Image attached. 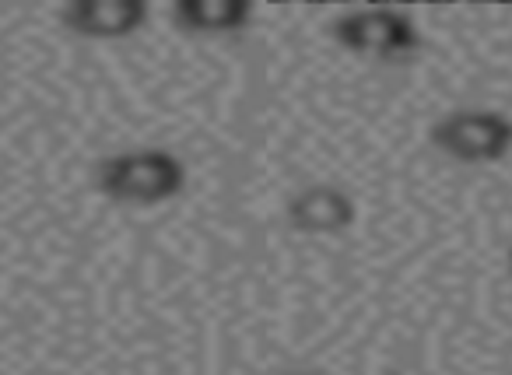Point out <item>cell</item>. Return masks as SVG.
Here are the masks:
<instances>
[{"instance_id": "1", "label": "cell", "mask_w": 512, "mask_h": 375, "mask_svg": "<svg viewBox=\"0 0 512 375\" xmlns=\"http://www.w3.org/2000/svg\"><path fill=\"white\" fill-rule=\"evenodd\" d=\"M95 183L116 204L130 207H158L179 197L186 186V165L172 151L144 148V151H123L99 165Z\"/></svg>"}, {"instance_id": "2", "label": "cell", "mask_w": 512, "mask_h": 375, "mask_svg": "<svg viewBox=\"0 0 512 375\" xmlns=\"http://www.w3.org/2000/svg\"><path fill=\"white\" fill-rule=\"evenodd\" d=\"M330 36L341 50L355 57L397 60L421 50V32L407 11L397 8H358L330 25Z\"/></svg>"}, {"instance_id": "3", "label": "cell", "mask_w": 512, "mask_h": 375, "mask_svg": "<svg viewBox=\"0 0 512 375\" xmlns=\"http://www.w3.org/2000/svg\"><path fill=\"white\" fill-rule=\"evenodd\" d=\"M432 144L467 165L502 162L512 151V120L495 109H460L435 123Z\"/></svg>"}, {"instance_id": "4", "label": "cell", "mask_w": 512, "mask_h": 375, "mask_svg": "<svg viewBox=\"0 0 512 375\" xmlns=\"http://www.w3.org/2000/svg\"><path fill=\"white\" fill-rule=\"evenodd\" d=\"M60 22L81 39H127L148 22L144 0H71Z\"/></svg>"}, {"instance_id": "5", "label": "cell", "mask_w": 512, "mask_h": 375, "mask_svg": "<svg viewBox=\"0 0 512 375\" xmlns=\"http://www.w3.org/2000/svg\"><path fill=\"white\" fill-rule=\"evenodd\" d=\"M285 214L288 225L302 235H344L355 225L358 207L337 186H309L288 200Z\"/></svg>"}, {"instance_id": "6", "label": "cell", "mask_w": 512, "mask_h": 375, "mask_svg": "<svg viewBox=\"0 0 512 375\" xmlns=\"http://www.w3.org/2000/svg\"><path fill=\"white\" fill-rule=\"evenodd\" d=\"M253 18L249 0H176L172 22L190 36H232Z\"/></svg>"}, {"instance_id": "7", "label": "cell", "mask_w": 512, "mask_h": 375, "mask_svg": "<svg viewBox=\"0 0 512 375\" xmlns=\"http://www.w3.org/2000/svg\"><path fill=\"white\" fill-rule=\"evenodd\" d=\"M509 270H512V249H509Z\"/></svg>"}]
</instances>
